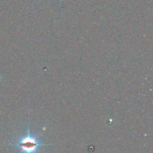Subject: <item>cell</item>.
<instances>
[{"mask_svg":"<svg viewBox=\"0 0 153 153\" xmlns=\"http://www.w3.org/2000/svg\"><path fill=\"white\" fill-rule=\"evenodd\" d=\"M40 137L31 134L28 124L27 134L18 138L13 145L17 147L20 153H37L41 147L49 145L41 143L39 140Z\"/></svg>","mask_w":153,"mask_h":153,"instance_id":"6da1fadb","label":"cell"}]
</instances>
